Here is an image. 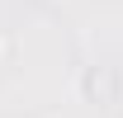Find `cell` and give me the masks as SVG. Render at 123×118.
Wrapping results in <instances>:
<instances>
[{"instance_id":"6da1fadb","label":"cell","mask_w":123,"mask_h":118,"mask_svg":"<svg viewBox=\"0 0 123 118\" xmlns=\"http://www.w3.org/2000/svg\"><path fill=\"white\" fill-rule=\"evenodd\" d=\"M118 94H123V76L114 71V66H99V71L85 76V99H95V104H118Z\"/></svg>"}]
</instances>
